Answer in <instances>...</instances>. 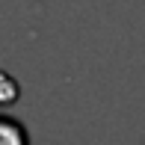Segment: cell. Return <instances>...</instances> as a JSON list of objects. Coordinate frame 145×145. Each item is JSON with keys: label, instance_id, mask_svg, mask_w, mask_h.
Segmentation results:
<instances>
[{"label": "cell", "instance_id": "6da1fadb", "mask_svg": "<svg viewBox=\"0 0 145 145\" xmlns=\"http://www.w3.org/2000/svg\"><path fill=\"white\" fill-rule=\"evenodd\" d=\"M0 145H30L27 127L9 116H0Z\"/></svg>", "mask_w": 145, "mask_h": 145}]
</instances>
